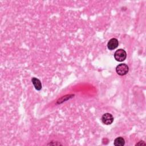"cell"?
I'll return each mask as SVG.
<instances>
[{
    "label": "cell",
    "mask_w": 146,
    "mask_h": 146,
    "mask_svg": "<svg viewBox=\"0 0 146 146\" xmlns=\"http://www.w3.org/2000/svg\"><path fill=\"white\" fill-rule=\"evenodd\" d=\"M127 53L123 49H118L114 54V58L118 62H123L126 59Z\"/></svg>",
    "instance_id": "6da1fadb"
},
{
    "label": "cell",
    "mask_w": 146,
    "mask_h": 146,
    "mask_svg": "<svg viewBox=\"0 0 146 146\" xmlns=\"http://www.w3.org/2000/svg\"><path fill=\"white\" fill-rule=\"evenodd\" d=\"M128 71H129L128 66L125 63L119 64L116 67V73L120 76H123L126 75L128 73Z\"/></svg>",
    "instance_id": "7a4b0ae2"
},
{
    "label": "cell",
    "mask_w": 146,
    "mask_h": 146,
    "mask_svg": "<svg viewBox=\"0 0 146 146\" xmlns=\"http://www.w3.org/2000/svg\"><path fill=\"white\" fill-rule=\"evenodd\" d=\"M102 123L106 125H110L112 123L113 121V117L112 114L110 113H106L103 115L102 117Z\"/></svg>",
    "instance_id": "3957f363"
},
{
    "label": "cell",
    "mask_w": 146,
    "mask_h": 146,
    "mask_svg": "<svg viewBox=\"0 0 146 146\" xmlns=\"http://www.w3.org/2000/svg\"><path fill=\"white\" fill-rule=\"evenodd\" d=\"M118 44H119V42L117 39L112 38L108 41L107 43V47L110 50H112L115 49L117 47Z\"/></svg>",
    "instance_id": "277c9868"
},
{
    "label": "cell",
    "mask_w": 146,
    "mask_h": 146,
    "mask_svg": "<svg viewBox=\"0 0 146 146\" xmlns=\"http://www.w3.org/2000/svg\"><path fill=\"white\" fill-rule=\"evenodd\" d=\"M31 82H32L36 90L39 91L42 89V84H41V82H40L39 79H38L34 77V78H32Z\"/></svg>",
    "instance_id": "5b68a950"
},
{
    "label": "cell",
    "mask_w": 146,
    "mask_h": 146,
    "mask_svg": "<svg viewBox=\"0 0 146 146\" xmlns=\"http://www.w3.org/2000/svg\"><path fill=\"white\" fill-rule=\"evenodd\" d=\"M125 144V140L122 137H118L114 140V145L116 146H123Z\"/></svg>",
    "instance_id": "8992f818"
},
{
    "label": "cell",
    "mask_w": 146,
    "mask_h": 146,
    "mask_svg": "<svg viewBox=\"0 0 146 146\" xmlns=\"http://www.w3.org/2000/svg\"><path fill=\"white\" fill-rule=\"evenodd\" d=\"M145 145V143L143 141H140L138 143H137L136 145Z\"/></svg>",
    "instance_id": "52a82bcc"
}]
</instances>
